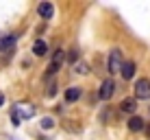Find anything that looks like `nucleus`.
<instances>
[{
    "mask_svg": "<svg viewBox=\"0 0 150 140\" xmlns=\"http://www.w3.org/2000/svg\"><path fill=\"white\" fill-rule=\"evenodd\" d=\"M35 116V107L30 103H18V105L11 110V121L13 125H20L22 121H28V118Z\"/></svg>",
    "mask_w": 150,
    "mask_h": 140,
    "instance_id": "f257e3e1",
    "label": "nucleus"
},
{
    "mask_svg": "<svg viewBox=\"0 0 150 140\" xmlns=\"http://www.w3.org/2000/svg\"><path fill=\"white\" fill-rule=\"evenodd\" d=\"M135 98H139V101H146V98H150V81L146 79V77H142V79L135 81Z\"/></svg>",
    "mask_w": 150,
    "mask_h": 140,
    "instance_id": "f03ea898",
    "label": "nucleus"
},
{
    "mask_svg": "<svg viewBox=\"0 0 150 140\" xmlns=\"http://www.w3.org/2000/svg\"><path fill=\"white\" fill-rule=\"evenodd\" d=\"M122 64H124V59H122V53L120 50H111V55H109V72L111 75H117L122 68Z\"/></svg>",
    "mask_w": 150,
    "mask_h": 140,
    "instance_id": "7ed1b4c3",
    "label": "nucleus"
},
{
    "mask_svg": "<svg viewBox=\"0 0 150 140\" xmlns=\"http://www.w3.org/2000/svg\"><path fill=\"white\" fill-rule=\"evenodd\" d=\"M63 50H54V57H52V61H50V66H48V72H46V77H52L57 75V70L61 68V64H63Z\"/></svg>",
    "mask_w": 150,
    "mask_h": 140,
    "instance_id": "20e7f679",
    "label": "nucleus"
},
{
    "mask_svg": "<svg viewBox=\"0 0 150 140\" xmlns=\"http://www.w3.org/2000/svg\"><path fill=\"white\" fill-rule=\"evenodd\" d=\"M113 90H115V83H113L111 79H107V81H102V85H100V92H98V96H100L102 101H109V98L113 96Z\"/></svg>",
    "mask_w": 150,
    "mask_h": 140,
    "instance_id": "39448f33",
    "label": "nucleus"
},
{
    "mask_svg": "<svg viewBox=\"0 0 150 140\" xmlns=\"http://www.w3.org/2000/svg\"><path fill=\"white\" fill-rule=\"evenodd\" d=\"M15 42H18V35H4V37H0V50L2 53H11Z\"/></svg>",
    "mask_w": 150,
    "mask_h": 140,
    "instance_id": "423d86ee",
    "label": "nucleus"
},
{
    "mask_svg": "<svg viewBox=\"0 0 150 140\" xmlns=\"http://www.w3.org/2000/svg\"><path fill=\"white\" fill-rule=\"evenodd\" d=\"M37 13H39L44 20H50V18H54V7H52L50 2H41L39 7H37Z\"/></svg>",
    "mask_w": 150,
    "mask_h": 140,
    "instance_id": "0eeeda50",
    "label": "nucleus"
},
{
    "mask_svg": "<svg viewBox=\"0 0 150 140\" xmlns=\"http://www.w3.org/2000/svg\"><path fill=\"white\" fill-rule=\"evenodd\" d=\"M120 72H122L124 79H133V77H135V61H124Z\"/></svg>",
    "mask_w": 150,
    "mask_h": 140,
    "instance_id": "6e6552de",
    "label": "nucleus"
},
{
    "mask_svg": "<svg viewBox=\"0 0 150 140\" xmlns=\"http://www.w3.org/2000/svg\"><path fill=\"white\" fill-rule=\"evenodd\" d=\"M120 110L126 112V114H135V110H137V101H135V98H124V101L120 103Z\"/></svg>",
    "mask_w": 150,
    "mask_h": 140,
    "instance_id": "1a4fd4ad",
    "label": "nucleus"
},
{
    "mask_svg": "<svg viewBox=\"0 0 150 140\" xmlns=\"http://www.w3.org/2000/svg\"><path fill=\"white\" fill-rule=\"evenodd\" d=\"M144 127H146V123H144V118H139V116H133L131 121H128V129H131V131H142Z\"/></svg>",
    "mask_w": 150,
    "mask_h": 140,
    "instance_id": "9d476101",
    "label": "nucleus"
},
{
    "mask_svg": "<svg viewBox=\"0 0 150 140\" xmlns=\"http://www.w3.org/2000/svg\"><path fill=\"white\" fill-rule=\"evenodd\" d=\"M79 98H81V88H76V85L68 88V92H65V101L74 103V101H79Z\"/></svg>",
    "mask_w": 150,
    "mask_h": 140,
    "instance_id": "9b49d317",
    "label": "nucleus"
},
{
    "mask_svg": "<svg viewBox=\"0 0 150 140\" xmlns=\"http://www.w3.org/2000/svg\"><path fill=\"white\" fill-rule=\"evenodd\" d=\"M33 53L37 55V57H44L46 53H48V46H46L44 39H37V42L33 44Z\"/></svg>",
    "mask_w": 150,
    "mask_h": 140,
    "instance_id": "f8f14e48",
    "label": "nucleus"
},
{
    "mask_svg": "<svg viewBox=\"0 0 150 140\" xmlns=\"http://www.w3.org/2000/svg\"><path fill=\"white\" fill-rule=\"evenodd\" d=\"M52 125H54V121H52V118H48V116H46V118H41V127H44V129H50Z\"/></svg>",
    "mask_w": 150,
    "mask_h": 140,
    "instance_id": "ddd939ff",
    "label": "nucleus"
},
{
    "mask_svg": "<svg viewBox=\"0 0 150 140\" xmlns=\"http://www.w3.org/2000/svg\"><path fill=\"white\" fill-rule=\"evenodd\" d=\"M46 96H57V83H52V85H48V92H46Z\"/></svg>",
    "mask_w": 150,
    "mask_h": 140,
    "instance_id": "4468645a",
    "label": "nucleus"
},
{
    "mask_svg": "<svg viewBox=\"0 0 150 140\" xmlns=\"http://www.w3.org/2000/svg\"><path fill=\"white\" fill-rule=\"evenodd\" d=\"M76 72L79 75H87V64H76Z\"/></svg>",
    "mask_w": 150,
    "mask_h": 140,
    "instance_id": "2eb2a0df",
    "label": "nucleus"
},
{
    "mask_svg": "<svg viewBox=\"0 0 150 140\" xmlns=\"http://www.w3.org/2000/svg\"><path fill=\"white\" fill-rule=\"evenodd\" d=\"M68 61H70V64H74V61H76V50H70V55H68Z\"/></svg>",
    "mask_w": 150,
    "mask_h": 140,
    "instance_id": "dca6fc26",
    "label": "nucleus"
},
{
    "mask_svg": "<svg viewBox=\"0 0 150 140\" xmlns=\"http://www.w3.org/2000/svg\"><path fill=\"white\" fill-rule=\"evenodd\" d=\"M0 140H13V138H9V136H2V138H0Z\"/></svg>",
    "mask_w": 150,
    "mask_h": 140,
    "instance_id": "f3484780",
    "label": "nucleus"
},
{
    "mask_svg": "<svg viewBox=\"0 0 150 140\" xmlns=\"http://www.w3.org/2000/svg\"><path fill=\"white\" fill-rule=\"evenodd\" d=\"M2 103H4V96H2V94H0V105H2Z\"/></svg>",
    "mask_w": 150,
    "mask_h": 140,
    "instance_id": "a211bd4d",
    "label": "nucleus"
}]
</instances>
